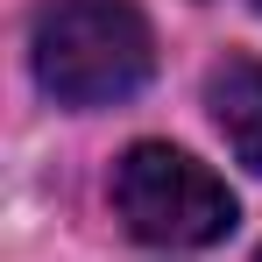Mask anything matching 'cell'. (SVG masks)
<instances>
[{
  "label": "cell",
  "instance_id": "obj_1",
  "mask_svg": "<svg viewBox=\"0 0 262 262\" xmlns=\"http://www.w3.org/2000/svg\"><path fill=\"white\" fill-rule=\"evenodd\" d=\"M156 36L135 0H43L36 7V78L64 106H114L149 85Z\"/></svg>",
  "mask_w": 262,
  "mask_h": 262
},
{
  "label": "cell",
  "instance_id": "obj_2",
  "mask_svg": "<svg viewBox=\"0 0 262 262\" xmlns=\"http://www.w3.org/2000/svg\"><path fill=\"white\" fill-rule=\"evenodd\" d=\"M114 213L149 248H206L234 227V191L170 142H135L114 170Z\"/></svg>",
  "mask_w": 262,
  "mask_h": 262
},
{
  "label": "cell",
  "instance_id": "obj_3",
  "mask_svg": "<svg viewBox=\"0 0 262 262\" xmlns=\"http://www.w3.org/2000/svg\"><path fill=\"white\" fill-rule=\"evenodd\" d=\"M206 106H213V128L227 135V149L262 170V57H220L206 71Z\"/></svg>",
  "mask_w": 262,
  "mask_h": 262
},
{
  "label": "cell",
  "instance_id": "obj_4",
  "mask_svg": "<svg viewBox=\"0 0 262 262\" xmlns=\"http://www.w3.org/2000/svg\"><path fill=\"white\" fill-rule=\"evenodd\" d=\"M255 7H262V0H255Z\"/></svg>",
  "mask_w": 262,
  "mask_h": 262
},
{
  "label": "cell",
  "instance_id": "obj_5",
  "mask_svg": "<svg viewBox=\"0 0 262 262\" xmlns=\"http://www.w3.org/2000/svg\"><path fill=\"white\" fill-rule=\"evenodd\" d=\"M255 262H262V255H255Z\"/></svg>",
  "mask_w": 262,
  "mask_h": 262
}]
</instances>
